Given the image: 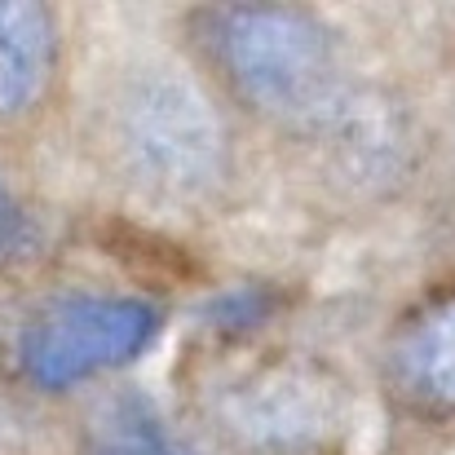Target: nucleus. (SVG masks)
<instances>
[{
  "label": "nucleus",
  "instance_id": "7ed1b4c3",
  "mask_svg": "<svg viewBox=\"0 0 455 455\" xmlns=\"http://www.w3.org/2000/svg\"><path fill=\"white\" fill-rule=\"evenodd\" d=\"M129 138L138 155L155 168L159 181L168 186H195L212 168V120L199 111V102L186 89H155L133 111Z\"/></svg>",
  "mask_w": 455,
  "mask_h": 455
},
{
  "label": "nucleus",
  "instance_id": "20e7f679",
  "mask_svg": "<svg viewBox=\"0 0 455 455\" xmlns=\"http://www.w3.org/2000/svg\"><path fill=\"white\" fill-rule=\"evenodd\" d=\"M53 67V22L40 4H0V116L27 107Z\"/></svg>",
  "mask_w": 455,
  "mask_h": 455
},
{
  "label": "nucleus",
  "instance_id": "39448f33",
  "mask_svg": "<svg viewBox=\"0 0 455 455\" xmlns=\"http://www.w3.org/2000/svg\"><path fill=\"white\" fill-rule=\"evenodd\" d=\"M398 367H403V380L416 394L455 407V297L425 309L403 331Z\"/></svg>",
  "mask_w": 455,
  "mask_h": 455
},
{
  "label": "nucleus",
  "instance_id": "0eeeda50",
  "mask_svg": "<svg viewBox=\"0 0 455 455\" xmlns=\"http://www.w3.org/2000/svg\"><path fill=\"white\" fill-rule=\"evenodd\" d=\"M9 239H18V212H13V204L0 195V243H9Z\"/></svg>",
  "mask_w": 455,
  "mask_h": 455
},
{
  "label": "nucleus",
  "instance_id": "f03ea898",
  "mask_svg": "<svg viewBox=\"0 0 455 455\" xmlns=\"http://www.w3.org/2000/svg\"><path fill=\"white\" fill-rule=\"evenodd\" d=\"M159 314L129 297H71L49 305L22 331V371L40 389H67L107 367L138 358L151 345Z\"/></svg>",
  "mask_w": 455,
  "mask_h": 455
},
{
  "label": "nucleus",
  "instance_id": "423d86ee",
  "mask_svg": "<svg viewBox=\"0 0 455 455\" xmlns=\"http://www.w3.org/2000/svg\"><path fill=\"white\" fill-rule=\"evenodd\" d=\"M89 455H172L164 443L159 425L138 407V403H120L116 411H107L89 438Z\"/></svg>",
  "mask_w": 455,
  "mask_h": 455
},
{
  "label": "nucleus",
  "instance_id": "f257e3e1",
  "mask_svg": "<svg viewBox=\"0 0 455 455\" xmlns=\"http://www.w3.org/2000/svg\"><path fill=\"white\" fill-rule=\"evenodd\" d=\"M208 31L221 71L266 111L314 116L327 107L336 62L314 18L288 9H221L208 18Z\"/></svg>",
  "mask_w": 455,
  "mask_h": 455
}]
</instances>
